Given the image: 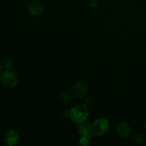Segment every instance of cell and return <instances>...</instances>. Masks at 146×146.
Here are the masks:
<instances>
[{"label":"cell","mask_w":146,"mask_h":146,"mask_svg":"<svg viewBox=\"0 0 146 146\" xmlns=\"http://www.w3.org/2000/svg\"><path fill=\"white\" fill-rule=\"evenodd\" d=\"M89 116V110L86 105L80 104L76 106L70 111L69 118L74 122L80 124L86 121Z\"/></svg>","instance_id":"1"},{"label":"cell","mask_w":146,"mask_h":146,"mask_svg":"<svg viewBox=\"0 0 146 146\" xmlns=\"http://www.w3.org/2000/svg\"><path fill=\"white\" fill-rule=\"evenodd\" d=\"M0 80L3 85L7 88H14L18 84V78L16 73L9 70L2 73L0 76Z\"/></svg>","instance_id":"2"},{"label":"cell","mask_w":146,"mask_h":146,"mask_svg":"<svg viewBox=\"0 0 146 146\" xmlns=\"http://www.w3.org/2000/svg\"><path fill=\"white\" fill-rule=\"evenodd\" d=\"M109 128L108 121L104 118H100L96 120L93 124L94 135L96 136H102L106 133Z\"/></svg>","instance_id":"3"},{"label":"cell","mask_w":146,"mask_h":146,"mask_svg":"<svg viewBox=\"0 0 146 146\" xmlns=\"http://www.w3.org/2000/svg\"><path fill=\"white\" fill-rule=\"evenodd\" d=\"M88 86L84 81H78L74 84L72 88L71 94L74 98H84L88 92Z\"/></svg>","instance_id":"4"},{"label":"cell","mask_w":146,"mask_h":146,"mask_svg":"<svg viewBox=\"0 0 146 146\" xmlns=\"http://www.w3.org/2000/svg\"><path fill=\"white\" fill-rule=\"evenodd\" d=\"M78 125H79L78 127V132L81 137L90 138L94 136V133L93 125H91L89 123L85 121Z\"/></svg>","instance_id":"5"},{"label":"cell","mask_w":146,"mask_h":146,"mask_svg":"<svg viewBox=\"0 0 146 146\" xmlns=\"http://www.w3.org/2000/svg\"><path fill=\"white\" fill-rule=\"evenodd\" d=\"M28 10L32 16L38 17L43 11L42 4L38 0H32L29 4Z\"/></svg>","instance_id":"6"},{"label":"cell","mask_w":146,"mask_h":146,"mask_svg":"<svg viewBox=\"0 0 146 146\" xmlns=\"http://www.w3.org/2000/svg\"><path fill=\"white\" fill-rule=\"evenodd\" d=\"M116 133L121 138H128L131 133V128L127 123L119 122L116 126Z\"/></svg>","instance_id":"7"},{"label":"cell","mask_w":146,"mask_h":146,"mask_svg":"<svg viewBox=\"0 0 146 146\" xmlns=\"http://www.w3.org/2000/svg\"><path fill=\"white\" fill-rule=\"evenodd\" d=\"M19 137L18 133L16 132L14 130H10L6 134L4 137V142L6 145L9 146L15 145L18 143Z\"/></svg>","instance_id":"8"},{"label":"cell","mask_w":146,"mask_h":146,"mask_svg":"<svg viewBox=\"0 0 146 146\" xmlns=\"http://www.w3.org/2000/svg\"><path fill=\"white\" fill-rule=\"evenodd\" d=\"M59 99L64 104H70L72 102V97L68 94H63L60 96Z\"/></svg>","instance_id":"9"},{"label":"cell","mask_w":146,"mask_h":146,"mask_svg":"<svg viewBox=\"0 0 146 146\" xmlns=\"http://www.w3.org/2000/svg\"><path fill=\"white\" fill-rule=\"evenodd\" d=\"M1 61H2V64L4 67L5 68H7V69H10L12 67V61L9 57H4Z\"/></svg>","instance_id":"10"},{"label":"cell","mask_w":146,"mask_h":146,"mask_svg":"<svg viewBox=\"0 0 146 146\" xmlns=\"http://www.w3.org/2000/svg\"><path fill=\"white\" fill-rule=\"evenodd\" d=\"M134 140H135V142L137 143H143L145 141V138L142 134L141 133H138L135 135L134 137Z\"/></svg>","instance_id":"11"},{"label":"cell","mask_w":146,"mask_h":146,"mask_svg":"<svg viewBox=\"0 0 146 146\" xmlns=\"http://www.w3.org/2000/svg\"><path fill=\"white\" fill-rule=\"evenodd\" d=\"M88 138H84V137H81V139L78 141V143L79 145H83V146H86L88 145Z\"/></svg>","instance_id":"12"},{"label":"cell","mask_w":146,"mask_h":146,"mask_svg":"<svg viewBox=\"0 0 146 146\" xmlns=\"http://www.w3.org/2000/svg\"><path fill=\"white\" fill-rule=\"evenodd\" d=\"M89 6L92 9H96L98 6V0H90Z\"/></svg>","instance_id":"13"},{"label":"cell","mask_w":146,"mask_h":146,"mask_svg":"<svg viewBox=\"0 0 146 146\" xmlns=\"http://www.w3.org/2000/svg\"><path fill=\"white\" fill-rule=\"evenodd\" d=\"M2 69H3V67H2V65H1V64H0V73L2 71Z\"/></svg>","instance_id":"14"},{"label":"cell","mask_w":146,"mask_h":146,"mask_svg":"<svg viewBox=\"0 0 146 146\" xmlns=\"http://www.w3.org/2000/svg\"><path fill=\"white\" fill-rule=\"evenodd\" d=\"M143 127L145 128H146V121H144V123H143Z\"/></svg>","instance_id":"15"}]
</instances>
